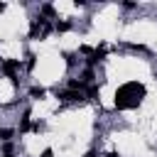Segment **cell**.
I'll use <instances>...</instances> for the list:
<instances>
[{
	"label": "cell",
	"instance_id": "cell-1",
	"mask_svg": "<svg viewBox=\"0 0 157 157\" xmlns=\"http://www.w3.org/2000/svg\"><path fill=\"white\" fill-rule=\"evenodd\" d=\"M142 98H145V86H142V83H137V81L123 83V86L115 91V108H120V110L135 108Z\"/></svg>",
	"mask_w": 157,
	"mask_h": 157
}]
</instances>
